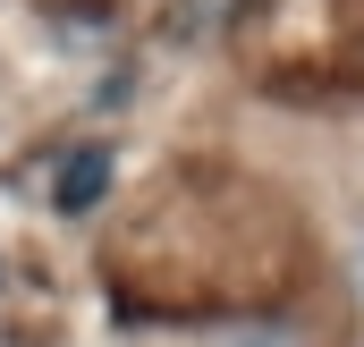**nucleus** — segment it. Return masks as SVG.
I'll list each match as a JSON object with an SVG mask.
<instances>
[{
	"label": "nucleus",
	"instance_id": "f257e3e1",
	"mask_svg": "<svg viewBox=\"0 0 364 347\" xmlns=\"http://www.w3.org/2000/svg\"><path fill=\"white\" fill-rule=\"evenodd\" d=\"M102 186H110V153H102V144H77V153L60 161V178H51V203H60V212H93Z\"/></svg>",
	"mask_w": 364,
	"mask_h": 347
}]
</instances>
